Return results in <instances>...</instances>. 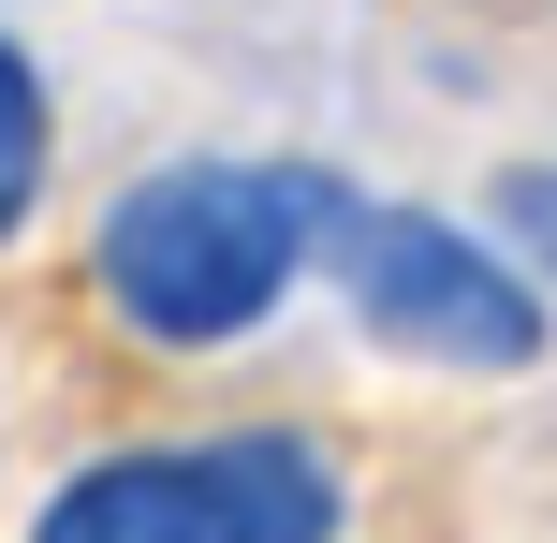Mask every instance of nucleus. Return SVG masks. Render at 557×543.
I'll return each instance as SVG.
<instances>
[{
    "mask_svg": "<svg viewBox=\"0 0 557 543\" xmlns=\"http://www.w3.org/2000/svg\"><path fill=\"white\" fill-rule=\"evenodd\" d=\"M323 221H337V176L162 162L147 192H117V221H103V294H117V323H147V338H176V353L250 338Z\"/></svg>",
    "mask_w": 557,
    "mask_h": 543,
    "instance_id": "obj_1",
    "label": "nucleus"
},
{
    "mask_svg": "<svg viewBox=\"0 0 557 543\" xmlns=\"http://www.w3.org/2000/svg\"><path fill=\"white\" fill-rule=\"evenodd\" d=\"M29 543H337V470L278 427L206 456H103L29 515Z\"/></svg>",
    "mask_w": 557,
    "mask_h": 543,
    "instance_id": "obj_2",
    "label": "nucleus"
},
{
    "mask_svg": "<svg viewBox=\"0 0 557 543\" xmlns=\"http://www.w3.org/2000/svg\"><path fill=\"white\" fill-rule=\"evenodd\" d=\"M337 280L382 323L396 353H441V368H529L543 353V294L513 264H484L455 221H411V206H337Z\"/></svg>",
    "mask_w": 557,
    "mask_h": 543,
    "instance_id": "obj_3",
    "label": "nucleus"
},
{
    "mask_svg": "<svg viewBox=\"0 0 557 543\" xmlns=\"http://www.w3.org/2000/svg\"><path fill=\"white\" fill-rule=\"evenodd\" d=\"M29 192H45V74L0 45V235L29 221Z\"/></svg>",
    "mask_w": 557,
    "mask_h": 543,
    "instance_id": "obj_4",
    "label": "nucleus"
},
{
    "mask_svg": "<svg viewBox=\"0 0 557 543\" xmlns=\"http://www.w3.org/2000/svg\"><path fill=\"white\" fill-rule=\"evenodd\" d=\"M499 206H513V235L557 264V176H499Z\"/></svg>",
    "mask_w": 557,
    "mask_h": 543,
    "instance_id": "obj_5",
    "label": "nucleus"
}]
</instances>
